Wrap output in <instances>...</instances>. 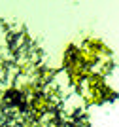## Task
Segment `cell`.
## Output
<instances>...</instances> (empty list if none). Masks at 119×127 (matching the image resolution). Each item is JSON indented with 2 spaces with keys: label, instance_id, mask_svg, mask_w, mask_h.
Listing matches in <instances>:
<instances>
[{
  "label": "cell",
  "instance_id": "obj_1",
  "mask_svg": "<svg viewBox=\"0 0 119 127\" xmlns=\"http://www.w3.org/2000/svg\"><path fill=\"white\" fill-rule=\"evenodd\" d=\"M57 91L40 49L17 44L0 55V127H55Z\"/></svg>",
  "mask_w": 119,
  "mask_h": 127
}]
</instances>
